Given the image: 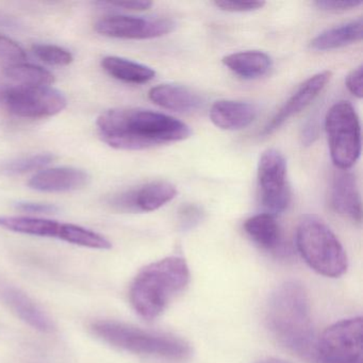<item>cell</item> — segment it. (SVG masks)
<instances>
[{
  "mask_svg": "<svg viewBox=\"0 0 363 363\" xmlns=\"http://www.w3.org/2000/svg\"><path fill=\"white\" fill-rule=\"evenodd\" d=\"M190 282V269L184 259L167 257L141 269L130 286V303L141 318L160 316Z\"/></svg>",
  "mask_w": 363,
  "mask_h": 363,
  "instance_id": "3957f363",
  "label": "cell"
},
{
  "mask_svg": "<svg viewBox=\"0 0 363 363\" xmlns=\"http://www.w3.org/2000/svg\"><path fill=\"white\" fill-rule=\"evenodd\" d=\"M333 211L356 223L362 220V203L356 177L350 172L340 171L333 177L330 189Z\"/></svg>",
  "mask_w": 363,
  "mask_h": 363,
  "instance_id": "9a60e30c",
  "label": "cell"
},
{
  "mask_svg": "<svg viewBox=\"0 0 363 363\" xmlns=\"http://www.w3.org/2000/svg\"><path fill=\"white\" fill-rule=\"evenodd\" d=\"M104 4V3H103ZM104 5L111 6L118 9L128 10V11H145L152 6V1L140 0V1H116V3H105Z\"/></svg>",
  "mask_w": 363,
  "mask_h": 363,
  "instance_id": "1f68e13d",
  "label": "cell"
},
{
  "mask_svg": "<svg viewBox=\"0 0 363 363\" xmlns=\"http://www.w3.org/2000/svg\"><path fill=\"white\" fill-rule=\"evenodd\" d=\"M362 331L361 316L331 325L318 337L313 363H363Z\"/></svg>",
  "mask_w": 363,
  "mask_h": 363,
  "instance_id": "52a82bcc",
  "label": "cell"
},
{
  "mask_svg": "<svg viewBox=\"0 0 363 363\" xmlns=\"http://www.w3.org/2000/svg\"><path fill=\"white\" fill-rule=\"evenodd\" d=\"M0 299L18 318L41 333H52L55 329L52 318L26 294L16 286L0 281Z\"/></svg>",
  "mask_w": 363,
  "mask_h": 363,
  "instance_id": "4fadbf2b",
  "label": "cell"
},
{
  "mask_svg": "<svg viewBox=\"0 0 363 363\" xmlns=\"http://www.w3.org/2000/svg\"><path fill=\"white\" fill-rule=\"evenodd\" d=\"M26 52L20 44L0 35V61L8 63V65H16L26 60Z\"/></svg>",
  "mask_w": 363,
  "mask_h": 363,
  "instance_id": "484cf974",
  "label": "cell"
},
{
  "mask_svg": "<svg viewBox=\"0 0 363 363\" xmlns=\"http://www.w3.org/2000/svg\"><path fill=\"white\" fill-rule=\"evenodd\" d=\"M265 311L267 328L276 341L299 358L313 363L318 337L303 284L294 280L280 284L269 296Z\"/></svg>",
  "mask_w": 363,
  "mask_h": 363,
  "instance_id": "7a4b0ae2",
  "label": "cell"
},
{
  "mask_svg": "<svg viewBox=\"0 0 363 363\" xmlns=\"http://www.w3.org/2000/svg\"><path fill=\"white\" fill-rule=\"evenodd\" d=\"M258 186L261 205L267 213L277 216L290 205L291 192L286 180V161L275 148L265 150L258 163Z\"/></svg>",
  "mask_w": 363,
  "mask_h": 363,
  "instance_id": "9c48e42d",
  "label": "cell"
},
{
  "mask_svg": "<svg viewBox=\"0 0 363 363\" xmlns=\"http://www.w3.org/2000/svg\"><path fill=\"white\" fill-rule=\"evenodd\" d=\"M33 52L40 60L54 67H67L74 61L72 52L60 46L37 44L33 46Z\"/></svg>",
  "mask_w": 363,
  "mask_h": 363,
  "instance_id": "d4e9b609",
  "label": "cell"
},
{
  "mask_svg": "<svg viewBox=\"0 0 363 363\" xmlns=\"http://www.w3.org/2000/svg\"><path fill=\"white\" fill-rule=\"evenodd\" d=\"M18 25L16 18L12 16H8L5 12H0V27H7V28H12Z\"/></svg>",
  "mask_w": 363,
  "mask_h": 363,
  "instance_id": "836d02e7",
  "label": "cell"
},
{
  "mask_svg": "<svg viewBox=\"0 0 363 363\" xmlns=\"http://www.w3.org/2000/svg\"><path fill=\"white\" fill-rule=\"evenodd\" d=\"M5 75L23 86H50L55 82V76L50 71L29 63L7 65Z\"/></svg>",
  "mask_w": 363,
  "mask_h": 363,
  "instance_id": "603a6c76",
  "label": "cell"
},
{
  "mask_svg": "<svg viewBox=\"0 0 363 363\" xmlns=\"http://www.w3.org/2000/svg\"><path fill=\"white\" fill-rule=\"evenodd\" d=\"M362 5V1H331V0H318L314 6L322 11L341 12L356 9Z\"/></svg>",
  "mask_w": 363,
  "mask_h": 363,
  "instance_id": "f1b7e54d",
  "label": "cell"
},
{
  "mask_svg": "<svg viewBox=\"0 0 363 363\" xmlns=\"http://www.w3.org/2000/svg\"><path fill=\"white\" fill-rule=\"evenodd\" d=\"M101 139L121 150H144L184 141L192 135L188 125L175 118L138 108H118L97 118Z\"/></svg>",
  "mask_w": 363,
  "mask_h": 363,
  "instance_id": "6da1fadb",
  "label": "cell"
},
{
  "mask_svg": "<svg viewBox=\"0 0 363 363\" xmlns=\"http://www.w3.org/2000/svg\"><path fill=\"white\" fill-rule=\"evenodd\" d=\"M330 78V72L324 71L312 76L301 84L292 96L280 108L279 111L267 123L261 133L262 135H269L275 133L286 121L306 109L326 88Z\"/></svg>",
  "mask_w": 363,
  "mask_h": 363,
  "instance_id": "7c38bea8",
  "label": "cell"
},
{
  "mask_svg": "<svg viewBox=\"0 0 363 363\" xmlns=\"http://www.w3.org/2000/svg\"><path fill=\"white\" fill-rule=\"evenodd\" d=\"M175 28V22L171 18L130 16H107L95 24L99 35L124 40L156 39L173 33Z\"/></svg>",
  "mask_w": 363,
  "mask_h": 363,
  "instance_id": "30bf717a",
  "label": "cell"
},
{
  "mask_svg": "<svg viewBox=\"0 0 363 363\" xmlns=\"http://www.w3.org/2000/svg\"><path fill=\"white\" fill-rule=\"evenodd\" d=\"M4 92H5V90H4V89L0 88V101H3Z\"/></svg>",
  "mask_w": 363,
  "mask_h": 363,
  "instance_id": "d590c367",
  "label": "cell"
},
{
  "mask_svg": "<svg viewBox=\"0 0 363 363\" xmlns=\"http://www.w3.org/2000/svg\"><path fill=\"white\" fill-rule=\"evenodd\" d=\"M216 8L223 11L233 13H243L262 9L265 6L264 1H216Z\"/></svg>",
  "mask_w": 363,
  "mask_h": 363,
  "instance_id": "4316f807",
  "label": "cell"
},
{
  "mask_svg": "<svg viewBox=\"0 0 363 363\" xmlns=\"http://www.w3.org/2000/svg\"><path fill=\"white\" fill-rule=\"evenodd\" d=\"M362 18H359L347 24L327 29L310 42V48L318 52H326L357 43L362 40Z\"/></svg>",
  "mask_w": 363,
  "mask_h": 363,
  "instance_id": "44dd1931",
  "label": "cell"
},
{
  "mask_svg": "<svg viewBox=\"0 0 363 363\" xmlns=\"http://www.w3.org/2000/svg\"><path fill=\"white\" fill-rule=\"evenodd\" d=\"M148 99L163 109L191 113L203 106V99L190 89L177 84H160L148 92Z\"/></svg>",
  "mask_w": 363,
  "mask_h": 363,
  "instance_id": "ac0fdd59",
  "label": "cell"
},
{
  "mask_svg": "<svg viewBox=\"0 0 363 363\" xmlns=\"http://www.w3.org/2000/svg\"><path fill=\"white\" fill-rule=\"evenodd\" d=\"M3 101L14 116L44 118L57 116L67 108V97L52 86H14L6 89Z\"/></svg>",
  "mask_w": 363,
  "mask_h": 363,
  "instance_id": "ba28073f",
  "label": "cell"
},
{
  "mask_svg": "<svg viewBox=\"0 0 363 363\" xmlns=\"http://www.w3.org/2000/svg\"><path fill=\"white\" fill-rule=\"evenodd\" d=\"M91 177L84 169L76 167H54L43 169L29 180L33 190L46 193H67L80 190L88 186Z\"/></svg>",
  "mask_w": 363,
  "mask_h": 363,
  "instance_id": "5bb4252c",
  "label": "cell"
},
{
  "mask_svg": "<svg viewBox=\"0 0 363 363\" xmlns=\"http://www.w3.org/2000/svg\"><path fill=\"white\" fill-rule=\"evenodd\" d=\"M222 61L235 75L246 80L262 77L272 67L271 57L259 50L235 52L224 57Z\"/></svg>",
  "mask_w": 363,
  "mask_h": 363,
  "instance_id": "d6986e66",
  "label": "cell"
},
{
  "mask_svg": "<svg viewBox=\"0 0 363 363\" xmlns=\"http://www.w3.org/2000/svg\"><path fill=\"white\" fill-rule=\"evenodd\" d=\"M331 160L340 171L356 164L361 155V126L352 104L341 101L331 106L325 116Z\"/></svg>",
  "mask_w": 363,
  "mask_h": 363,
  "instance_id": "8992f818",
  "label": "cell"
},
{
  "mask_svg": "<svg viewBox=\"0 0 363 363\" xmlns=\"http://www.w3.org/2000/svg\"><path fill=\"white\" fill-rule=\"evenodd\" d=\"M256 363H292L289 361L282 360V359L273 358V357H267V358L260 359Z\"/></svg>",
  "mask_w": 363,
  "mask_h": 363,
  "instance_id": "e575fe53",
  "label": "cell"
},
{
  "mask_svg": "<svg viewBox=\"0 0 363 363\" xmlns=\"http://www.w3.org/2000/svg\"><path fill=\"white\" fill-rule=\"evenodd\" d=\"M20 211L27 212L33 214H55L59 211V208L50 203H29V201H23L16 205Z\"/></svg>",
  "mask_w": 363,
  "mask_h": 363,
  "instance_id": "4dcf8cb0",
  "label": "cell"
},
{
  "mask_svg": "<svg viewBox=\"0 0 363 363\" xmlns=\"http://www.w3.org/2000/svg\"><path fill=\"white\" fill-rule=\"evenodd\" d=\"M203 211L195 205H186L179 210V222L182 229H191L203 220Z\"/></svg>",
  "mask_w": 363,
  "mask_h": 363,
  "instance_id": "83f0119b",
  "label": "cell"
},
{
  "mask_svg": "<svg viewBox=\"0 0 363 363\" xmlns=\"http://www.w3.org/2000/svg\"><path fill=\"white\" fill-rule=\"evenodd\" d=\"M210 120L223 130H241L250 126L258 116L252 104L237 101H218L211 106Z\"/></svg>",
  "mask_w": 363,
  "mask_h": 363,
  "instance_id": "e0dca14e",
  "label": "cell"
},
{
  "mask_svg": "<svg viewBox=\"0 0 363 363\" xmlns=\"http://www.w3.org/2000/svg\"><path fill=\"white\" fill-rule=\"evenodd\" d=\"M101 67L114 79L126 84H147L156 76L152 67L116 56L105 57L101 60Z\"/></svg>",
  "mask_w": 363,
  "mask_h": 363,
  "instance_id": "7402d4cb",
  "label": "cell"
},
{
  "mask_svg": "<svg viewBox=\"0 0 363 363\" xmlns=\"http://www.w3.org/2000/svg\"><path fill=\"white\" fill-rule=\"evenodd\" d=\"M177 189L171 182H152L139 189L114 195L109 205L123 212H152L160 209L177 196Z\"/></svg>",
  "mask_w": 363,
  "mask_h": 363,
  "instance_id": "8fae6325",
  "label": "cell"
},
{
  "mask_svg": "<svg viewBox=\"0 0 363 363\" xmlns=\"http://www.w3.org/2000/svg\"><path fill=\"white\" fill-rule=\"evenodd\" d=\"M0 228L35 237L55 238L69 243L72 224L33 216H0Z\"/></svg>",
  "mask_w": 363,
  "mask_h": 363,
  "instance_id": "2e32d148",
  "label": "cell"
},
{
  "mask_svg": "<svg viewBox=\"0 0 363 363\" xmlns=\"http://www.w3.org/2000/svg\"><path fill=\"white\" fill-rule=\"evenodd\" d=\"M52 154L30 155L0 163V174L6 176L24 175L44 169L55 160Z\"/></svg>",
  "mask_w": 363,
  "mask_h": 363,
  "instance_id": "cb8c5ba5",
  "label": "cell"
},
{
  "mask_svg": "<svg viewBox=\"0 0 363 363\" xmlns=\"http://www.w3.org/2000/svg\"><path fill=\"white\" fill-rule=\"evenodd\" d=\"M316 137H318V128L313 123H309L306 125L305 128L303 130V142L306 145H310L315 141Z\"/></svg>",
  "mask_w": 363,
  "mask_h": 363,
  "instance_id": "d6a6232c",
  "label": "cell"
},
{
  "mask_svg": "<svg viewBox=\"0 0 363 363\" xmlns=\"http://www.w3.org/2000/svg\"><path fill=\"white\" fill-rule=\"evenodd\" d=\"M296 246L301 258L320 275L337 278L347 271L345 250L330 227L318 216L308 214L299 220Z\"/></svg>",
  "mask_w": 363,
  "mask_h": 363,
  "instance_id": "5b68a950",
  "label": "cell"
},
{
  "mask_svg": "<svg viewBox=\"0 0 363 363\" xmlns=\"http://www.w3.org/2000/svg\"><path fill=\"white\" fill-rule=\"evenodd\" d=\"M95 335L110 345L133 354L157 357L173 362H184L192 354V348L182 337L155 333L116 320H96L91 325Z\"/></svg>",
  "mask_w": 363,
  "mask_h": 363,
  "instance_id": "277c9868",
  "label": "cell"
},
{
  "mask_svg": "<svg viewBox=\"0 0 363 363\" xmlns=\"http://www.w3.org/2000/svg\"><path fill=\"white\" fill-rule=\"evenodd\" d=\"M244 230L252 242L267 252H276L281 246L282 235L279 224L275 216L267 212L246 220Z\"/></svg>",
  "mask_w": 363,
  "mask_h": 363,
  "instance_id": "ffe728a7",
  "label": "cell"
},
{
  "mask_svg": "<svg viewBox=\"0 0 363 363\" xmlns=\"http://www.w3.org/2000/svg\"><path fill=\"white\" fill-rule=\"evenodd\" d=\"M362 77H363V67H360L354 69L352 73L348 74L347 77L345 79L346 88L348 89L350 93L357 99H361L363 97V86H362Z\"/></svg>",
  "mask_w": 363,
  "mask_h": 363,
  "instance_id": "f546056e",
  "label": "cell"
}]
</instances>
